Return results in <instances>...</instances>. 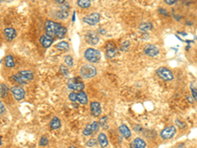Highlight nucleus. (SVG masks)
Wrapping results in <instances>:
<instances>
[{"label": "nucleus", "instance_id": "412c9836", "mask_svg": "<svg viewBox=\"0 0 197 148\" xmlns=\"http://www.w3.org/2000/svg\"><path fill=\"white\" fill-rule=\"evenodd\" d=\"M19 73L23 76L28 82L32 81V80L34 79V74H33L32 71H30V70H21V71H19Z\"/></svg>", "mask_w": 197, "mask_h": 148}, {"label": "nucleus", "instance_id": "e433bc0d", "mask_svg": "<svg viewBox=\"0 0 197 148\" xmlns=\"http://www.w3.org/2000/svg\"><path fill=\"white\" fill-rule=\"evenodd\" d=\"M190 90H191V95H192V97H193L194 101H197V89L194 87H191Z\"/></svg>", "mask_w": 197, "mask_h": 148}, {"label": "nucleus", "instance_id": "79ce46f5", "mask_svg": "<svg viewBox=\"0 0 197 148\" xmlns=\"http://www.w3.org/2000/svg\"><path fill=\"white\" fill-rule=\"evenodd\" d=\"M0 109H1V112H0V114L3 115V114H4V112H5V108H4V105H3V103H2V102L0 103Z\"/></svg>", "mask_w": 197, "mask_h": 148}, {"label": "nucleus", "instance_id": "c9c22d12", "mask_svg": "<svg viewBox=\"0 0 197 148\" xmlns=\"http://www.w3.org/2000/svg\"><path fill=\"white\" fill-rule=\"evenodd\" d=\"M92 127H93V131L94 132H97L100 128V123L98 122H93L92 123Z\"/></svg>", "mask_w": 197, "mask_h": 148}, {"label": "nucleus", "instance_id": "20e7f679", "mask_svg": "<svg viewBox=\"0 0 197 148\" xmlns=\"http://www.w3.org/2000/svg\"><path fill=\"white\" fill-rule=\"evenodd\" d=\"M69 100L72 102H79L82 105H86L88 103V97L84 92H72L69 94Z\"/></svg>", "mask_w": 197, "mask_h": 148}, {"label": "nucleus", "instance_id": "4be33fe9", "mask_svg": "<svg viewBox=\"0 0 197 148\" xmlns=\"http://www.w3.org/2000/svg\"><path fill=\"white\" fill-rule=\"evenodd\" d=\"M5 66L8 67V68H13L15 66V60L14 57L11 55H8L5 57Z\"/></svg>", "mask_w": 197, "mask_h": 148}, {"label": "nucleus", "instance_id": "6ab92c4d", "mask_svg": "<svg viewBox=\"0 0 197 148\" xmlns=\"http://www.w3.org/2000/svg\"><path fill=\"white\" fill-rule=\"evenodd\" d=\"M12 79L14 80L15 82H17L18 84H20V85H25V84H28V81L26 80L23 76H22L19 72L17 73V74H14L12 76Z\"/></svg>", "mask_w": 197, "mask_h": 148}, {"label": "nucleus", "instance_id": "dca6fc26", "mask_svg": "<svg viewBox=\"0 0 197 148\" xmlns=\"http://www.w3.org/2000/svg\"><path fill=\"white\" fill-rule=\"evenodd\" d=\"M130 148H146V142L142 138L136 137L130 143Z\"/></svg>", "mask_w": 197, "mask_h": 148}, {"label": "nucleus", "instance_id": "f8f14e48", "mask_svg": "<svg viewBox=\"0 0 197 148\" xmlns=\"http://www.w3.org/2000/svg\"><path fill=\"white\" fill-rule=\"evenodd\" d=\"M67 87L75 92H82L85 88V84L80 81H69Z\"/></svg>", "mask_w": 197, "mask_h": 148}, {"label": "nucleus", "instance_id": "a18cd8bd", "mask_svg": "<svg viewBox=\"0 0 197 148\" xmlns=\"http://www.w3.org/2000/svg\"><path fill=\"white\" fill-rule=\"evenodd\" d=\"M174 19L177 20V21H179V20H181V17H179V16H177V15H174Z\"/></svg>", "mask_w": 197, "mask_h": 148}, {"label": "nucleus", "instance_id": "b1692460", "mask_svg": "<svg viewBox=\"0 0 197 148\" xmlns=\"http://www.w3.org/2000/svg\"><path fill=\"white\" fill-rule=\"evenodd\" d=\"M93 133H94V131H93V127H92V123L87 124L86 127L84 128V131H83V135L89 136V135H92Z\"/></svg>", "mask_w": 197, "mask_h": 148}, {"label": "nucleus", "instance_id": "72a5a7b5", "mask_svg": "<svg viewBox=\"0 0 197 148\" xmlns=\"http://www.w3.org/2000/svg\"><path fill=\"white\" fill-rule=\"evenodd\" d=\"M174 123H176V124L177 125V127H179L181 129H183V128L186 127V123L181 122V120H176V122H174Z\"/></svg>", "mask_w": 197, "mask_h": 148}, {"label": "nucleus", "instance_id": "cd10ccee", "mask_svg": "<svg viewBox=\"0 0 197 148\" xmlns=\"http://www.w3.org/2000/svg\"><path fill=\"white\" fill-rule=\"evenodd\" d=\"M55 16H56V18H58V19L65 20L66 18H68V11H62V10H60V11H58V12H56Z\"/></svg>", "mask_w": 197, "mask_h": 148}, {"label": "nucleus", "instance_id": "4468645a", "mask_svg": "<svg viewBox=\"0 0 197 148\" xmlns=\"http://www.w3.org/2000/svg\"><path fill=\"white\" fill-rule=\"evenodd\" d=\"M53 38L50 37V36H49L47 34H45V35H42L41 38H39V43H41V44L43 47H49L52 43H53Z\"/></svg>", "mask_w": 197, "mask_h": 148}, {"label": "nucleus", "instance_id": "0eeeda50", "mask_svg": "<svg viewBox=\"0 0 197 148\" xmlns=\"http://www.w3.org/2000/svg\"><path fill=\"white\" fill-rule=\"evenodd\" d=\"M82 21L87 25L95 26L100 22V14L99 13H92L91 15H88V16L83 18Z\"/></svg>", "mask_w": 197, "mask_h": 148}, {"label": "nucleus", "instance_id": "f3484780", "mask_svg": "<svg viewBox=\"0 0 197 148\" xmlns=\"http://www.w3.org/2000/svg\"><path fill=\"white\" fill-rule=\"evenodd\" d=\"M98 142H99L100 146L102 147V148L107 147L108 145V137H107L106 134L103 133V132L100 133L99 136H98Z\"/></svg>", "mask_w": 197, "mask_h": 148}, {"label": "nucleus", "instance_id": "2eb2a0df", "mask_svg": "<svg viewBox=\"0 0 197 148\" xmlns=\"http://www.w3.org/2000/svg\"><path fill=\"white\" fill-rule=\"evenodd\" d=\"M4 37L6 38L7 41H12L17 37L16 30L13 28H6L4 29Z\"/></svg>", "mask_w": 197, "mask_h": 148}, {"label": "nucleus", "instance_id": "6e6552de", "mask_svg": "<svg viewBox=\"0 0 197 148\" xmlns=\"http://www.w3.org/2000/svg\"><path fill=\"white\" fill-rule=\"evenodd\" d=\"M144 52H145L148 56L155 57V56H157L158 55H159L160 49L157 46H155V44H146L145 47H144Z\"/></svg>", "mask_w": 197, "mask_h": 148}, {"label": "nucleus", "instance_id": "39448f33", "mask_svg": "<svg viewBox=\"0 0 197 148\" xmlns=\"http://www.w3.org/2000/svg\"><path fill=\"white\" fill-rule=\"evenodd\" d=\"M156 73L161 79L165 80V81H172L173 79V72L167 67H160L156 70Z\"/></svg>", "mask_w": 197, "mask_h": 148}, {"label": "nucleus", "instance_id": "f257e3e1", "mask_svg": "<svg viewBox=\"0 0 197 148\" xmlns=\"http://www.w3.org/2000/svg\"><path fill=\"white\" fill-rule=\"evenodd\" d=\"M45 29H46V34L52 38L56 37L58 39H62L67 33V29L65 28V27L61 26L60 24L56 23L54 21H51V20H47L46 22Z\"/></svg>", "mask_w": 197, "mask_h": 148}, {"label": "nucleus", "instance_id": "9b49d317", "mask_svg": "<svg viewBox=\"0 0 197 148\" xmlns=\"http://www.w3.org/2000/svg\"><path fill=\"white\" fill-rule=\"evenodd\" d=\"M117 53L116 46L113 43H108L106 44V55L108 58H113Z\"/></svg>", "mask_w": 197, "mask_h": 148}, {"label": "nucleus", "instance_id": "c03bdc74", "mask_svg": "<svg viewBox=\"0 0 197 148\" xmlns=\"http://www.w3.org/2000/svg\"><path fill=\"white\" fill-rule=\"evenodd\" d=\"M98 32H100V34H106V31H104V29H102V28H100L99 30H98Z\"/></svg>", "mask_w": 197, "mask_h": 148}, {"label": "nucleus", "instance_id": "a878e982", "mask_svg": "<svg viewBox=\"0 0 197 148\" xmlns=\"http://www.w3.org/2000/svg\"><path fill=\"white\" fill-rule=\"evenodd\" d=\"M77 4H78V6L81 8H89L92 5L91 1H89V0H79Z\"/></svg>", "mask_w": 197, "mask_h": 148}, {"label": "nucleus", "instance_id": "c756f323", "mask_svg": "<svg viewBox=\"0 0 197 148\" xmlns=\"http://www.w3.org/2000/svg\"><path fill=\"white\" fill-rule=\"evenodd\" d=\"M107 123H108V116H102L100 120V125L103 128H108V125H107Z\"/></svg>", "mask_w": 197, "mask_h": 148}, {"label": "nucleus", "instance_id": "58836bf2", "mask_svg": "<svg viewBox=\"0 0 197 148\" xmlns=\"http://www.w3.org/2000/svg\"><path fill=\"white\" fill-rule=\"evenodd\" d=\"M68 8H69V3L66 1H65L62 5H60V10H62V11H67Z\"/></svg>", "mask_w": 197, "mask_h": 148}, {"label": "nucleus", "instance_id": "f704fd0d", "mask_svg": "<svg viewBox=\"0 0 197 148\" xmlns=\"http://www.w3.org/2000/svg\"><path fill=\"white\" fill-rule=\"evenodd\" d=\"M96 144H97V140H96L95 138H91L90 140L87 141V146H88V147H93Z\"/></svg>", "mask_w": 197, "mask_h": 148}, {"label": "nucleus", "instance_id": "ea45409f", "mask_svg": "<svg viewBox=\"0 0 197 148\" xmlns=\"http://www.w3.org/2000/svg\"><path fill=\"white\" fill-rule=\"evenodd\" d=\"M165 3L168 5H173V4L177 3V0H165Z\"/></svg>", "mask_w": 197, "mask_h": 148}, {"label": "nucleus", "instance_id": "9d476101", "mask_svg": "<svg viewBox=\"0 0 197 148\" xmlns=\"http://www.w3.org/2000/svg\"><path fill=\"white\" fill-rule=\"evenodd\" d=\"M85 40L86 42L90 44H97L99 43V36L98 34L94 32V31H89V32H87L86 35H85Z\"/></svg>", "mask_w": 197, "mask_h": 148}, {"label": "nucleus", "instance_id": "bb28decb", "mask_svg": "<svg viewBox=\"0 0 197 148\" xmlns=\"http://www.w3.org/2000/svg\"><path fill=\"white\" fill-rule=\"evenodd\" d=\"M153 29V25L150 22H146V23H142L139 26V30L141 31H148V30H152Z\"/></svg>", "mask_w": 197, "mask_h": 148}, {"label": "nucleus", "instance_id": "5701e85b", "mask_svg": "<svg viewBox=\"0 0 197 148\" xmlns=\"http://www.w3.org/2000/svg\"><path fill=\"white\" fill-rule=\"evenodd\" d=\"M8 92H9V88H8L5 84H1L0 85V97L4 98L8 95Z\"/></svg>", "mask_w": 197, "mask_h": 148}, {"label": "nucleus", "instance_id": "393cba45", "mask_svg": "<svg viewBox=\"0 0 197 148\" xmlns=\"http://www.w3.org/2000/svg\"><path fill=\"white\" fill-rule=\"evenodd\" d=\"M56 48L57 49H60V51H68L69 49V44L67 42H60L58 43L57 44H56Z\"/></svg>", "mask_w": 197, "mask_h": 148}, {"label": "nucleus", "instance_id": "aec40b11", "mask_svg": "<svg viewBox=\"0 0 197 148\" xmlns=\"http://www.w3.org/2000/svg\"><path fill=\"white\" fill-rule=\"evenodd\" d=\"M49 127H50L51 129H58L61 127V122H60V120L57 118V116H53V118L51 119Z\"/></svg>", "mask_w": 197, "mask_h": 148}, {"label": "nucleus", "instance_id": "7ed1b4c3", "mask_svg": "<svg viewBox=\"0 0 197 148\" xmlns=\"http://www.w3.org/2000/svg\"><path fill=\"white\" fill-rule=\"evenodd\" d=\"M80 74L83 78L89 79L96 76V74H97V69L92 64H83L80 68Z\"/></svg>", "mask_w": 197, "mask_h": 148}, {"label": "nucleus", "instance_id": "49530a36", "mask_svg": "<svg viewBox=\"0 0 197 148\" xmlns=\"http://www.w3.org/2000/svg\"><path fill=\"white\" fill-rule=\"evenodd\" d=\"M72 21H73V22L75 21V12L73 13V19H72Z\"/></svg>", "mask_w": 197, "mask_h": 148}, {"label": "nucleus", "instance_id": "ddd939ff", "mask_svg": "<svg viewBox=\"0 0 197 148\" xmlns=\"http://www.w3.org/2000/svg\"><path fill=\"white\" fill-rule=\"evenodd\" d=\"M90 111L92 116H99L102 114V107H100V103L99 102H92L90 104Z\"/></svg>", "mask_w": 197, "mask_h": 148}, {"label": "nucleus", "instance_id": "7c9ffc66", "mask_svg": "<svg viewBox=\"0 0 197 148\" xmlns=\"http://www.w3.org/2000/svg\"><path fill=\"white\" fill-rule=\"evenodd\" d=\"M129 47H130V42L129 41H123V42H122L121 47H120V49L122 51H127Z\"/></svg>", "mask_w": 197, "mask_h": 148}, {"label": "nucleus", "instance_id": "2f4dec72", "mask_svg": "<svg viewBox=\"0 0 197 148\" xmlns=\"http://www.w3.org/2000/svg\"><path fill=\"white\" fill-rule=\"evenodd\" d=\"M59 70L61 71V73H62L63 75H65V76H67V75L69 74V69H68V67H67L66 65H64V64L60 65Z\"/></svg>", "mask_w": 197, "mask_h": 148}, {"label": "nucleus", "instance_id": "a211bd4d", "mask_svg": "<svg viewBox=\"0 0 197 148\" xmlns=\"http://www.w3.org/2000/svg\"><path fill=\"white\" fill-rule=\"evenodd\" d=\"M119 132L121 133L122 136H123L124 138H126V139L131 136V131H130L129 127L126 124H121L120 125V127H119Z\"/></svg>", "mask_w": 197, "mask_h": 148}, {"label": "nucleus", "instance_id": "4c0bfd02", "mask_svg": "<svg viewBox=\"0 0 197 148\" xmlns=\"http://www.w3.org/2000/svg\"><path fill=\"white\" fill-rule=\"evenodd\" d=\"M159 13H160V14H162V15L166 16V17H169L170 16V13L167 10H166L165 8H159Z\"/></svg>", "mask_w": 197, "mask_h": 148}, {"label": "nucleus", "instance_id": "f03ea898", "mask_svg": "<svg viewBox=\"0 0 197 148\" xmlns=\"http://www.w3.org/2000/svg\"><path fill=\"white\" fill-rule=\"evenodd\" d=\"M84 57L86 58V60H88L91 63H96V62H99L100 59V52L96 48L89 47L85 51Z\"/></svg>", "mask_w": 197, "mask_h": 148}, {"label": "nucleus", "instance_id": "c85d7f7f", "mask_svg": "<svg viewBox=\"0 0 197 148\" xmlns=\"http://www.w3.org/2000/svg\"><path fill=\"white\" fill-rule=\"evenodd\" d=\"M64 63L66 64V66L72 67L73 66V58H72V56L70 55H65L64 56Z\"/></svg>", "mask_w": 197, "mask_h": 148}, {"label": "nucleus", "instance_id": "473e14b6", "mask_svg": "<svg viewBox=\"0 0 197 148\" xmlns=\"http://www.w3.org/2000/svg\"><path fill=\"white\" fill-rule=\"evenodd\" d=\"M49 143V139H47V137L46 135H43L41 137V140H39V145L41 146H46L47 144Z\"/></svg>", "mask_w": 197, "mask_h": 148}, {"label": "nucleus", "instance_id": "37998d69", "mask_svg": "<svg viewBox=\"0 0 197 148\" xmlns=\"http://www.w3.org/2000/svg\"><path fill=\"white\" fill-rule=\"evenodd\" d=\"M134 129H135L136 131H142V127H140V125H137V124H136V125H134Z\"/></svg>", "mask_w": 197, "mask_h": 148}, {"label": "nucleus", "instance_id": "a19ab883", "mask_svg": "<svg viewBox=\"0 0 197 148\" xmlns=\"http://www.w3.org/2000/svg\"><path fill=\"white\" fill-rule=\"evenodd\" d=\"M186 99H187V101L190 103V104H192V103L194 102V99H193V97H192V96L188 95V96H186Z\"/></svg>", "mask_w": 197, "mask_h": 148}, {"label": "nucleus", "instance_id": "de8ad7c7", "mask_svg": "<svg viewBox=\"0 0 197 148\" xmlns=\"http://www.w3.org/2000/svg\"><path fill=\"white\" fill-rule=\"evenodd\" d=\"M69 148H78V147H76L75 145H71V146H70Z\"/></svg>", "mask_w": 197, "mask_h": 148}, {"label": "nucleus", "instance_id": "1a4fd4ad", "mask_svg": "<svg viewBox=\"0 0 197 148\" xmlns=\"http://www.w3.org/2000/svg\"><path fill=\"white\" fill-rule=\"evenodd\" d=\"M10 91L12 92L13 96L16 99L17 101H22L26 96V92L23 88L21 86H14V87H11Z\"/></svg>", "mask_w": 197, "mask_h": 148}, {"label": "nucleus", "instance_id": "423d86ee", "mask_svg": "<svg viewBox=\"0 0 197 148\" xmlns=\"http://www.w3.org/2000/svg\"><path fill=\"white\" fill-rule=\"evenodd\" d=\"M176 133H177V127H173V125H170V127H166L161 131L160 136L163 138V139L168 140V139H170V138H173L176 135Z\"/></svg>", "mask_w": 197, "mask_h": 148}]
</instances>
